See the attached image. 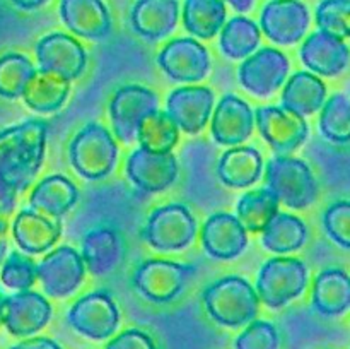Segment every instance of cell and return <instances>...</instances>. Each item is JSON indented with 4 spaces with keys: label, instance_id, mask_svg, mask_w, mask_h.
I'll return each mask as SVG.
<instances>
[{
    "label": "cell",
    "instance_id": "obj_1",
    "mask_svg": "<svg viewBox=\"0 0 350 349\" xmlns=\"http://www.w3.org/2000/svg\"><path fill=\"white\" fill-rule=\"evenodd\" d=\"M50 123L31 118L0 132V177L17 192L29 188L46 153Z\"/></svg>",
    "mask_w": 350,
    "mask_h": 349
},
{
    "label": "cell",
    "instance_id": "obj_2",
    "mask_svg": "<svg viewBox=\"0 0 350 349\" xmlns=\"http://www.w3.org/2000/svg\"><path fill=\"white\" fill-rule=\"evenodd\" d=\"M202 300L212 320L224 327H243L258 315L260 298L256 289L239 276L211 283L202 293Z\"/></svg>",
    "mask_w": 350,
    "mask_h": 349
},
{
    "label": "cell",
    "instance_id": "obj_3",
    "mask_svg": "<svg viewBox=\"0 0 350 349\" xmlns=\"http://www.w3.org/2000/svg\"><path fill=\"white\" fill-rule=\"evenodd\" d=\"M72 168L85 180H103L115 170L118 144L101 123L89 122L75 133L68 146Z\"/></svg>",
    "mask_w": 350,
    "mask_h": 349
},
{
    "label": "cell",
    "instance_id": "obj_4",
    "mask_svg": "<svg viewBox=\"0 0 350 349\" xmlns=\"http://www.w3.org/2000/svg\"><path fill=\"white\" fill-rule=\"evenodd\" d=\"M267 188L291 209H306L317 201L318 181L303 159L275 156L267 164Z\"/></svg>",
    "mask_w": 350,
    "mask_h": 349
},
{
    "label": "cell",
    "instance_id": "obj_5",
    "mask_svg": "<svg viewBox=\"0 0 350 349\" xmlns=\"http://www.w3.org/2000/svg\"><path fill=\"white\" fill-rule=\"evenodd\" d=\"M308 286V267L296 257L267 260L256 277V294L269 308H282L299 298Z\"/></svg>",
    "mask_w": 350,
    "mask_h": 349
},
{
    "label": "cell",
    "instance_id": "obj_6",
    "mask_svg": "<svg viewBox=\"0 0 350 349\" xmlns=\"http://www.w3.org/2000/svg\"><path fill=\"white\" fill-rule=\"evenodd\" d=\"M197 274V267L173 260L150 259L140 263L132 277V284L146 300L166 305L176 300Z\"/></svg>",
    "mask_w": 350,
    "mask_h": 349
},
{
    "label": "cell",
    "instance_id": "obj_7",
    "mask_svg": "<svg viewBox=\"0 0 350 349\" xmlns=\"http://www.w3.org/2000/svg\"><path fill=\"white\" fill-rule=\"evenodd\" d=\"M197 229V219L187 205L167 204L149 216L142 238L154 250L178 252L193 243Z\"/></svg>",
    "mask_w": 350,
    "mask_h": 349
},
{
    "label": "cell",
    "instance_id": "obj_8",
    "mask_svg": "<svg viewBox=\"0 0 350 349\" xmlns=\"http://www.w3.org/2000/svg\"><path fill=\"white\" fill-rule=\"evenodd\" d=\"M67 322L75 332L94 341L111 337L120 325V310L111 294L94 291L79 298L67 313Z\"/></svg>",
    "mask_w": 350,
    "mask_h": 349
},
{
    "label": "cell",
    "instance_id": "obj_9",
    "mask_svg": "<svg viewBox=\"0 0 350 349\" xmlns=\"http://www.w3.org/2000/svg\"><path fill=\"white\" fill-rule=\"evenodd\" d=\"M159 98L149 88L139 84L122 86L109 101V118L116 139L129 144L137 139V129L144 116L157 109Z\"/></svg>",
    "mask_w": 350,
    "mask_h": 349
},
{
    "label": "cell",
    "instance_id": "obj_10",
    "mask_svg": "<svg viewBox=\"0 0 350 349\" xmlns=\"http://www.w3.org/2000/svg\"><path fill=\"white\" fill-rule=\"evenodd\" d=\"M255 122L265 142L277 156H287L304 144L310 133L304 116L289 112L284 106H260Z\"/></svg>",
    "mask_w": 350,
    "mask_h": 349
},
{
    "label": "cell",
    "instance_id": "obj_11",
    "mask_svg": "<svg viewBox=\"0 0 350 349\" xmlns=\"http://www.w3.org/2000/svg\"><path fill=\"white\" fill-rule=\"evenodd\" d=\"M85 276L82 255L68 245L51 250L38 263V279L51 298H67L79 289Z\"/></svg>",
    "mask_w": 350,
    "mask_h": 349
},
{
    "label": "cell",
    "instance_id": "obj_12",
    "mask_svg": "<svg viewBox=\"0 0 350 349\" xmlns=\"http://www.w3.org/2000/svg\"><path fill=\"white\" fill-rule=\"evenodd\" d=\"M289 58L277 48H262L243 60L238 68L239 84L252 94L267 98L282 88L289 74Z\"/></svg>",
    "mask_w": 350,
    "mask_h": 349
},
{
    "label": "cell",
    "instance_id": "obj_13",
    "mask_svg": "<svg viewBox=\"0 0 350 349\" xmlns=\"http://www.w3.org/2000/svg\"><path fill=\"white\" fill-rule=\"evenodd\" d=\"M157 65L171 81L198 82L211 72V55L193 38H176L157 55Z\"/></svg>",
    "mask_w": 350,
    "mask_h": 349
},
{
    "label": "cell",
    "instance_id": "obj_14",
    "mask_svg": "<svg viewBox=\"0 0 350 349\" xmlns=\"http://www.w3.org/2000/svg\"><path fill=\"white\" fill-rule=\"evenodd\" d=\"M126 177L146 194L164 192L176 181L178 159L173 153H152L139 147L126 159Z\"/></svg>",
    "mask_w": 350,
    "mask_h": 349
},
{
    "label": "cell",
    "instance_id": "obj_15",
    "mask_svg": "<svg viewBox=\"0 0 350 349\" xmlns=\"http://www.w3.org/2000/svg\"><path fill=\"white\" fill-rule=\"evenodd\" d=\"M310 10L301 0H272L260 16V27L277 44H294L306 34Z\"/></svg>",
    "mask_w": 350,
    "mask_h": 349
},
{
    "label": "cell",
    "instance_id": "obj_16",
    "mask_svg": "<svg viewBox=\"0 0 350 349\" xmlns=\"http://www.w3.org/2000/svg\"><path fill=\"white\" fill-rule=\"evenodd\" d=\"M36 58L41 70L57 72L70 82L81 77L88 65L84 47L64 33H51L41 38L36 44Z\"/></svg>",
    "mask_w": 350,
    "mask_h": 349
},
{
    "label": "cell",
    "instance_id": "obj_17",
    "mask_svg": "<svg viewBox=\"0 0 350 349\" xmlns=\"http://www.w3.org/2000/svg\"><path fill=\"white\" fill-rule=\"evenodd\" d=\"M214 92L205 86H185L167 96L166 113L185 133L197 135L211 120Z\"/></svg>",
    "mask_w": 350,
    "mask_h": 349
},
{
    "label": "cell",
    "instance_id": "obj_18",
    "mask_svg": "<svg viewBox=\"0 0 350 349\" xmlns=\"http://www.w3.org/2000/svg\"><path fill=\"white\" fill-rule=\"evenodd\" d=\"M200 240L208 257L215 260H234L248 246V231L236 216L215 212L202 226Z\"/></svg>",
    "mask_w": 350,
    "mask_h": 349
},
{
    "label": "cell",
    "instance_id": "obj_19",
    "mask_svg": "<svg viewBox=\"0 0 350 349\" xmlns=\"http://www.w3.org/2000/svg\"><path fill=\"white\" fill-rule=\"evenodd\" d=\"M51 318V305L43 294L34 291H17L5 300L3 325L9 334L27 337L48 325Z\"/></svg>",
    "mask_w": 350,
    "mask_h": 349
},
{
    "label": "cell",
    "instance_id": "obj_20",
    "mask_svg": "<svg viewBox=\"0 0 350 349\" xmlns=\"http://www.w3.org/2000/svg\"><path fill=\"white\" fill-rule=\"evenodd\" d=\"M255 112L245 99L234 94L222 96L212 115V137L221 146H239L252 137Z\"/></svg>",
    "mask_w": 350,
    "mask_h": 349
},
{
    "label": "cell",
    "instance_id": "obj_21",
    "mask_svg": "<svg viewBox=\"0 0 350 349\" xmlns=\"http://www.w3.org/2000/svg\"><path fill=\"white\" fill-rule=\"evenodd\" d=\"M301 60L311 72L323 77L342 74L350 64V50L344 40L317 31L301 47Z\"/></svg>",
    "mask_w": 350,
    "mask_h": 349
},
{
    "label": "cell",
    "instance_id": "obj_22",
    "mask_svg": "<svg viewBox=\"0 0 350 349\" xmlns=\"http://www.w3.org/2000/svg\"><path fill=\"white\" fill-rule=\"evenodd\" d=\"M60 17L72 33L85 40H106L111 33V16L103 0H62Z\"/></svg>",
    "mask_w": 350,
    "mask_h": 349
},
{
    "label": "cell",
    "instance_id": "obj_23",
    "mask_svg": "<svg viewBox=\"0 0 350 349\" xmlns=\"http://www.w3.org/2000/svg\"><path fill=\"white\" fill-rule=\"evenodd\" d=\"M82 260L85 272L92 276H106L122 263L125 257V243L122 235L113 228H94L82 238Z\"/></svg>",
    "mask_w": 350,
    "mask_h": 349
},
{
    "label": "cell",
    "instance_id": "obj_24",
    "mask_svg": "<svg viewBox=\"0 0 350 349\" xmlns=\"http://www.w3.org/2000/svg\"><path fill=\"white\" fill-rule=\"evenodd\" d=\"M12 236L17 246L27 255L48 252L60 240L62 221L51 219L33 209H23L14 218Z\"/></svg>",
    "mask_w": 350,
    "mask_h": 349
},
{
    "label": "cell",
    "instance_id": "obj_25",
    "mask_svg": "<svg viewBox=\"0 0 350 349\" xmlns=\"http://www.w3.org/2000/svg\"><path fill=\"white\" fill-rule=\"evenodd\" d=\"M178 17V0H137L130 14V23L133 31L144 40L156 41L173 33Z\"/></svg>",
    "mask_w": 350,
    "mask_h": 349
},
{
    "label": "cell",
    "instance_id": "obj_26",
    "mask_svg": "<svg viewBox=\"0 0 350 349\" xmlns=\"http://www.w3.org/2000/svg\"><path fill=\"white\" fill-rule=\"evenodd\" d=\"M79 202V190L70 178L50 174L33 188L29 205L33 211L51 219H62Z\"/></svg>",
    "mask_w": 350,
    "mask_h": 349
},
{
    "label": "cell",
    "instance_id": "obj_27",
    "mask_svg": "<svg viewBox=\"0 0 350 349\" xmlns=\"http://www.w3.org/2000/svg\"><path fill=\"white\" fill-rule=\"evenodd\" d=\"M263 156L256 147L239 146L226 151L217 163V177L226 187L246 188L260 180Z\"/></svg>",
    "mask_w": 350,
    "mask_h": 349
},
{
    "label": "cell",
    "instance_id": "obj_28",
    "mask_svg": "<svg viewBox=\"0 0 350 349\" xmlns=\"http://www.w3.org/2000/svg\"><path fill=\"white\" fill-rule=\"evenodd\" d=\"M68 94H70V81L57 72L36 68L21 98L33 112L48 115L58 112L68 99Z\"/></svg>",
    "mask_w": 350,
    "mask_h": 349
},
{
    "label": "cell",
    "instance_id": "obj_29",
    "mask_svg": "<svg viewBox=\"0 0 350 349\" xmlns=\"http://www.w3.org/2000/svg\"><path fill=\"white\" fill-rule=\"evenodd\" d=\"M313 307L325 317H338L350 308V276L332 267L321 270L313 284Z\"/></svg>",
    "mask_w": 350,
    "mask_h": 349
},
{
    "label": "cell",
    "instance_id": "obj_30",
    "mask_svg": "<svg viewBox=\"0 0 350 349\" xmlns=\"http://www.w3.org/2000/svg\"><path fill=\"white\" fill-rule=\"evenodd\" d=\"M327 86L311 72H296L286 81L282 91V106L301 116H308L323 108Z\"/></svg>",
    "mask_w": 350,
    "mask_h": 349
},
{
    "label": "cell",
    "instance_id": "obj_31",
    "mask_svg": "<svg viewBox=\"0 0 350 349\" xmlns=\"http://www.w3.org/2000/svg\"><path fill=\"white\" fill-rule=\"evenodd\" d=\"M308 240V226L301 218L279 212L262 231V243L269 252L291 253L303 248Z\"/></svg>",
    "mask_w": 350,
    "mask_h": 349
},
{
    "label": "cell",
    "instance_id": "obj_32",
    "mask_svg": "<svg viewBox=\"0 0 350 349\" xmlns=\"http://www.w3.org/2000/svg\"><path fill=\"white\" fill-rule=\"evenodd\" d=\"M183 23L193 36L212 40L226 24L224 0H187Z\"/></svg>",
    "mask_w": 350,
    "mask_h": 349
},
{
    "label": "cell",
    "instance_id": "obj_33",
    "mask_svg": "<svg viewBox=\"0 0 350 349\" xmlns=\"http://www.w3.org/2000/svg\"><path fill=\"white\" fill-rule=\"evenodd\" d=\"M140 147L152 153H173L180 140V129L166 112L159 108L144 116L137 129Z\"/></svg>",
    "mask_w": 350,
    "mask_h": 349
},
{
    "label": "cell",
    "instance_id": "obj_34",
    "mask_svg": "<svg viewBox=\"0 0 350 349\" xmlns=\"http://www.w3.org/2000/svg\"><path fill=\"white\" fill-rule=\"evenodd\" d=\"M279 198L269 188L246 192L238 202V216L243 228L250 233H262L279 214Z\"/></svg>",
    "mask_w": 350,
    "mask_h": 349
},
{
    "label": "cell",
    "instance_id": "obj_35",
    "mask_svg": "<svg viewBox=\"0 0 350 349\" xmlns=\"http://www.w3.org/2000/svg\"><path fill=\"white\" fill-rule=\"evenodd\" d=\"M262 40V31L258 24L248 17H232L221 29V50L226 57L232 60H243L255 53Z\"/></svg>",
    "mask_w": 350,
    "mask_h": 349
},
{
    "label": "cell",
    "instance_id": "obj_36",
    "mask_svg": "<svg viewBox=\"0 0 350 349\" xmlns=\"http://www.w3.org/2000/svg\"><path fill=\"white\" fill-rule=\"evenodd\" d=\"M34 72L36 67L26 55L10 51L0 57V96L5 99L21 98Z\"/></svg>",
    "mask_w": 350,
    "mask_h": 349
},
{
    "label": "cell",
    "instance_id": "obj_37",
    "mask_svg": "<svg viewBox=\"0 0 350 349\" xmlns=\"http://www.w3.org/2000/svg\"><path fill=\"white\" fill-rule=\"evenodd\" d=\"M320 132L335 144L350 142V99L334 94L321 108Z\"/></svg>",
    "mask_w": 350,
    "mask_h": 349
},
{
    "label": "cell",
    "instance_id": "obj_38",
    "mask_svg": "<svg viewBox=\"0 0 350 349\" xmlns=\"http://www.w3.org/2000/svg\"><path fill=\"white\" fill-rule=\"evenodd\" d=\"M0 279L7 287L27 291L38 279V263L21 252H10L0 267Z\"/></svg>",
    "mask_w": 350,
    "mask_h": 349
},
{
    "label": "cell",
    "instance_id": "obj_39",
    "mask_svg": "<svg viewBox=\"0 0 350 349\" xmlns=\"http://www.w3.org/2000/svg\"><path fill=\"white\" fill-rule=\"evenodd\" d=\"M317 24L332 36L350 38V0H323L317 9Z\"/></svg>",
    "mask_w": 350,
    "mask_h": 349
},
{
    "label": "cell",
    "instance_id": "obj_40",
    "mask_svg": "<svg viewBox=\"0 0 350 349\" xmlns=\"http://www.w3.org/2000/svg\"><path fill=\"white\" fill-rule=\"evenodd\" d=\"M279 331L265 320L250 322L234 342V349H279Z\"/></svg>",
    "mask_w": 350,
    "mask_h": 349
},
{
    "label": "cell",
    "instance_id": "obj_41",
    "mask_svg": "<svg viewBox=\"0 0 350 349\" xmlns=\"http://www.w3.org/2000/svg\"><path fill=\"white\" fill-rule=\"evenodd\" d=\"M327 235L342 248H350V201H337L325 211Z\"/></svg>",
    "mask_w": 350,
    "mask_h": 349
},
{
    "label": "cell",
    "instance_id": "obj_42",
    "mask_svg": "<svg viewBox=\"0 0 350 349\" xmlns=\"http://www.w3.org/2000/svg\"><path fill=\"white\" fill-rule=\"evenodd\" d=\"M17 192L0 177V267L7 253V231H9V216L16 207Z\"/></svg>",
    "mask_w": 350,
    "mask_h": 349
},
{
    "label": "cell",
    "instance_id": "obj_43",
    "mask_svg": "<svg viewBox=\"0 0 350 349\" xmlns=\"http://www.w3.org/2000/svg\"><path fill=\"white\" fill-rule=\"evenodd\" d=\"M105 349H157L152 337L147 332L139 328H129L125 332H120L115 339L106 344Z\"/></svg>",
    "mask_w": 350,
    "mask_h": 349
},
{
    "label": "cell",
    "instance_id": "obj_44",
    "mask_svg": "<svg viewBox=\"0 0 350 349\" xmlns=\"http://www.w3.org/2000/svg\"><path fill=\"white\" fill-rule=\"evenodd\" d=\"M10 349H62V346L50 337H33L26 339L23 342H17Z\"/></svg>",
    "mask_w": 350,
    "mask_h": 349
},
{
    "label": "cell",
    "instance_id": "obj_45",
    "mask_svg": "<svg viewBox=\"0 0 350 349\" xmlns=\"http://www.w3.org/2000/svg\"><path fill=\"white\" fill-rule=\"evenodd\" d=\"M10 2L23 10H34V9H40V7H43L48 0H10Z\"/></svg>",
    "mask_w": 350,
    "mask_h": 349
},
{
    "label": "cell",
    "instance_id": "obj_46",
    "mask_svg": "<svg viewBox=\"0 0 350 349\" xmlns=\"http://www.w3.org/2000/svg\"><path fill=\"white\" fill-rule=\"evenodd\" d=\"M226 2L231 3V7L234 10L245 14V12H248V10H252L253 2H255V0H226Z\"/></svg>",
    "mask_w": 350,
    "mask_h": 349
},
{
    "label": "cell",
    "instance_id": "obj_47",
    "mask_svg": "<svg viewBox=\"0 0 350 349\" xmlns=\"http://www.w3.org/2000/svg\"><path fill=\"white\" fill-rule=\"evenodd\" d=\"M7 296L0 291V325H3V308H5Z\"/></svg>",
    "mask_w": 350,
    "mask_h": 349
}]
</instances>
